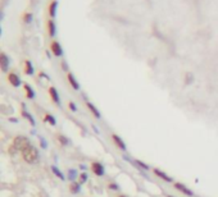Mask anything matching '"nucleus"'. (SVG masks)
Returning <instances> with one entry per match:
<instances>
[{"label":"nucleus","instance_id":"nucleus-1","mask_svg":"<svg viewBox=\"0 0 218 197\" xmlns=\"http://www.w3.org/2000/svg\"><path fill=\"white\" fill-rule=\"evenodd\" d=\"M21 154H22L23 160L28 164H35V163H37V160H39V152H37L36 147L32 146L31 144L28 146H26L25 149L21 151Z\"/></svg>","mask_w":218,"mask_h":197},{"label":"nucleus","instance_id":"nucleus-13","mask_svg":"<svg viewBox=\"0 0 218 197\" xmlns=\"http://www.w3.org/2000/svg\"><path fill=\"white\" fill-rule=\"evenodd\" d=\"M67 78H68V82H69V85L73 87V90H78V89H80V83H78L77 81H76L74 76H73L72 73H68V74H67Z\"/></svg>","mask_w":218,"mask_h":197},{"label":"nucleus","instance_id":"nucleus-27","mask_svg":"<svg viewBox=\"0 0 218 197\" xmlns=\"http://www.w3.org/2000/svg\"><path fill=\"white\" fill-rule=\"evenodd\" d=\"M111 188H114V191H117V189H118V187H117L116 184H111Z\"/></svg>","mask_w":218,"mask_h":197},{"label":"nucleus","instance_id":"nucleus-12","mask_svg":"<svg viewBox=\"0 0 218 197\" xmlns=\"http://www.w3.org/2000/svg\"><path fill=\"white\" fill-rule=\"evenodd\" d=\"M154 174L157 177H159L160 179H163V180H166V182H172V178L170 177V176H167V174L164 173V172H162V170H159V169H154Z\"/></svg>","mask_w":218,"mask_h":197},{"label":"nucleus","instance_id":"nucleus-11","mask_svg":"<svg viewBox=\"0 0 218 197\" xmlns=\"http://www.w3.org/2000/svg\"><path fill=\"white\" fill-rule=\"evenodd\" d=\"M49 94H50V97H51V100L57 104V105H59L61 104V100H59V94H58V91L55 87H49Z\"/></svg>","mask_w":218,"mask_h":197},{"label":"nucleus","instance_id":"nucleus-22","mask_svg":"<svg viewBox=\"0 0 218 197\" xmlns=\"http://www.w3.org/2000/svg\"><path fill=\"white\" fill-rule=\"evenodd\" d=\"M136 164H139V165H140L141 168H143V169H145V170H148V169H149V166H148V165H146V164H145V163H143V161H140V160H136Z\"/></svg>","mask_w":218,"mask_h":197},{"label":"nucleus","instance_id":"nucleus-2","mask_svg":"<svg viewBox=\"0 0 218 197\" xmlns=\"http://www.w3.org/2000/svg\"><path fill=\"white\" fill-rule=\"evenodd\" d=\"M13 145L17 147L18 151H22L26 146L30 145V142H28V140L25 137V136H17V137L14 138V141H13Z\"/></svg>","mask_w":218,"mask_h":197},{"label":"nucleus","instance_id":"nucleus-19","mask_svg":"<svg viewBox=\"0 0 218 197\" xmlns=\"http://www.w3.org/2000/svg\"><path fill=\"white\" fill-rule=\"evenodd\" d=\"M45 120H46L48 123H50L51 125H55V124H57L55 119H54V117H53V115H50V114H46V115H45Z\"/></svg>","mask_w":218,"mask_h":197},{"label":"nucleus","instance_id":"nucleus-24","mask_svg":"<svg viewBox=\"0 0 218 197\" xmlns=\"http://www.w3.org/2000/svg\"><path fill=\"white\" fill-rule=\"evenodd\" d=\"M23 115H25V117H26L27 119H28V120H30V122H31L32 124H35V122H34V119H32V117L30 115V114H27L26 111H23Z\"/></svg>","mask_w":218,"mask_h":197},{"label":"nucleus","instance_id":"nucleus-5","mask_svg":"<svg viewBox=\"0 0 218 197\" xmlns=\"http://www.w3.org/2000/svg\"><path fill=\"white\" fill-rule=\"evenodd\" d=\"M174 188H176L177 191H180L181 193L183 195H186V196H190V197H193L194 196V192L191 189H189L186 186H183L182 183H174Z\"/></svg>","mask_w":218,"mask_h":197},{"label":"nucleus","instance_id":"nucleus-25","mask_svg":"<svg viewBox=\"0 0 218 197\" xmlns=\"http://www.w3.org/2000/svg\"><path fill=\"white\" fill-rule=\"evenodd\" d=\"M68 106H69V109H71L72 111H76V110H77V108H76V104H74V102H69V104H68Z\"/></svg>","mask_w":218,"mask_h":197},{"label":"nucleus","instance_id":"nucleus-15","mask_svg":"<svg viewBox=\"0 0 218 197\" xmlns=\"http://www.w3.org/2000/svg\"><path fill=\"white\" fill-rule=\"evenodd\" d=\"M25 73L28 74V76L34 74V67H32L30 60H25Z\"/></svg>","mask_w":218,"mask_h":197},{"label":"nucleus","instance_id":"nucleus-14","mask_svg":"<svg viewBox=\"0 0 218 197\" xmlns=\"http://www.w3.org/2000/svg\"><path fill=\"white\" fill-rule=\"evenodd\" d=\"M86 106L89 108V110L91 111V114H92V115H94L96 119H99V118H100V111L95 108L94 104H91V102H86Z\"/></svg>","mask_w":218,"mask_h":197},{"label":"nucleus","instance_id":"nucleus-29","mask_svg":"<svg viewBox=\"0 0 218 197\" xmlns=\"http://www.w3.org/2000/svg\"><path fill=\"white\" fill-rule=\"evenodd\" d=\"M167 197H173V196H167Z\"/></svg>","mask_w":218,"mask_h":197},{"label":"nucleus","instance_id":"nucleus-4","mask_svg":"<svg viewBox=\"0 0 218 197\" xmlns=\"http://www.w3.org/2000/svg\"><path fill=\"white\" fill-rule=\"evenodd\" d=\"M91 169H92V173H94L95 176H97V177L104 176V166H103L100 163H97V161L92 163L91 164Z\"/></svg>","mask_w":218,"mask_h":197},{"label":"nucleus","instance_id":"nucleus-20","mask_svg":"<svg viewBox=\"0 0 218 197\" xmlns=\"http://www.w3.org/2000/svg\"><path fill=\"white\" fill-rule=\"evenodd\" d=\"M22 19H23L25 23H31V21H32V14H31V13H25V14H23V17H22Z\"/></svg>","mask_w":218,"mask_h":197},{"label":"nucleus","instance_id":"nucleus-6","mask_svg":"<svg viewBox=\"0 0 218 197\" xmlns=\"http://www.w3.org/2000/svg\"><path fill=\"white\" fill-rule=\"evenodd\" d=\"M8 81H9V83L12 85L13 87H19L21 86V78L15 73H13V72L8 74Z\"/></svg>","mask_w":218,"mask_h":197},{"label":"nucleus","instance_id":"nucleus-3","mask_svg":"<svg viewBox=\"0 0 218 197\" xmlns=\"http://www.w3.org/2000/svg\"><path fill=\"white\" fill-rule=\"evenodd\" d=\"M50 50L51 53L54 54L55 57H62L63 55V50H62V46H61V44H59L58 41H51L50 44Z\"/></svg>","mask_w":218,"mask_h":197},{"label":"nucleus","instance_id":"nucleus-9","mask_svg":"<svg viewBox=\"0 0 218 197\" xmlns=\"http://www.w3.org/2000/svg\"><path fill=\"white\" fill-rule=\"evenodd\" d=\"M46 26H48V32H49V36L54 37L55 36V32H57V27H55V22H54L51 18L48 19L46 22Z\"/></svg>","mask_w":218,"mask_h":197},{"label":"nucleus","instance_id":"nucleus-8","mask_svg":"<svg viewBox=\"0 0 218 197\" xmlns=\"http://www.w3.org/2000/svg\"><path fill=\"white\" fill-rule=\"evenodd\" d=\"M57 8H58V0H53V2H50V4H49V8H48V12H49V15H50L51 19L55 17Z\"/></svg>","mask_w":218,"mask_h":197},{"label":"nucleus","instance_id":"nucleus-10","mask_svg":"<svg viewBox=\"0 0 218 197\" xmlns=\"http://www.w3.org/2000/svg\"><path fill=\"white\" fill-rule=\"evenodd\" d=\"M112 140H113V142L117 145V147L119 150H126V144L122 141V138L119 137V136H117V134H112Z\"/></svg>","mask_w":218,"mask_h":197},{"label":"nucleus","instance_id":"nucleus-21","mask_svg":"<svg viewBox=\"0 0 218 197\" xmlns=\"http://www.w3.org/2000/svg\"><path fill=\"white\" fill-rule=\"evenodd\" d=\"M58 141L61 142L62 145H68V144H69V141L67 140V137H64V136H61V134L58 136Z\"/></svg>","mask_w":218,"mask_h":197},{"label":"nucleus","instance_id":"nucleus-18","mask_svg":"<svg viewBox=\"0 0 218 197\" xmlns=\"http://www.w3.org/2000/svg\"><path fill=\"white\" fill-rule=\"evenodd\" d=\"M51 172L55 174V176L59 178V179H62V180H64V176H63V173L59 170V169L57 168V166H51Z\"/></svg>","mask_w":218,"mask_h":197},{"label":"nucleus","instance_id":"nucleus-17","mask_svg":"<svg viewBox=\"0 0 218 197\" xmlns=\"http://www.w3.org/2000/svg\"><path fill=\"white\" fill-rule=\"evenodd\" d=\"M69 191H71V193H78L80 192V183L72 182L69 186Z\"/></svg>","mask_w":218,"mask_h":197},{"label":"nucleus","instance_id":"nucleus-28","mask_svg":"<svg viewBox=\"0 0 218 197\" xmlns=\"http://www.w3.org/2000/svg\"><path fill=\"white\" fill-rule=\"evenodd\" d=\"M119 197H126V196H119Z\"/></svg>","mask_w":218,"mask_h":197},{"label":"nucleus","instance_id":"nucleus-7","mask_svg":"<svg viewBox=\"0 0 218 197\" xmlns=\"http://www.w3.org/2000/svg\"><path fill=\"white\" fill-rule=\"evenodd\" d=\"M0 63H2V70L5 73L8 72V67H9V58L7 57L5 53H2L0 54Z\"/></svg>","mask_w":218,"mask_h":197},{"label":"nucleus","instance_id":"nucleus-26","mask_svg":"<svg viewBox=\"0 0 218 197\" xmlns=\"http://www.w3.org/2000/svg\"><path fill=\"white\" fill-rule=\"evenodd\" d=\"M68 176H69V179L72 180V179L76 177V172H74V170H69V172H68Z\"/></svg>","mask_w":218,"mask_h":197},{"label":"nucleus","instance_id":"nucleus-16","mask_svg":"<svg viewBox=\"0 0 218 197\" xmlns=\"http://www.w3.org/2000/svg\"><path fill=\"white\" fill-rule=\"evenodd\" d=\"M23 89H25L26 95H27V97H28V98H34V97H35V92H34V90H32L31 87H30V85H27V83H26Z\"/></svg>","mask_w":218,"mask_h":197},{"label":"nucleus","instance_id":"nucleus-23","mask_svg":"<svg viewBox=\"0 0 218 197\" xmlns=\"http://www.w3.org/2000/svg\"><path fill=\"white\" fill-rule=\"evenodd\" d=\"M86 180H87V174L86 173L81 174V176H80V183H85Z\"/></svg>","mask_w":218,"mask_h":197}]
</instances>
